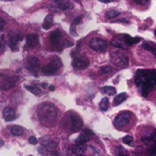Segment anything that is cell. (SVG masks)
Returning <instances> with one entry per match:
<instances>
[{"label": "cell", "instance_id": "cell-1", "mask_svg": "<svg viewBox=\"0 0 156 156\" xmlns=\"http://www.w3.org/2000/svg\"><path fill=\"white\" fill-rule=\"evenodd\" d=\"M135 84L142 87V94L146 97L151 90L156 88V69L144 70L140 69L135 75Z\"/></svg>", "mask_w": 156, "mask_h": 156}, {"label": "cell", "instance_id": "cell-2", "mask_svg": "<svg viewBox=\"0 0 156 156\" xmlns=\"http://www.w3.org/2000/svg\"><path fill=\"white\" fill-rule=\"evenodd\" d=\"M38 118L42 124L47 126L53 125L57 118L56 108L49 103L43 104L38 110Z\"/></svg>", "mask_w": 156, "mask_h": 156}, {"label": "cell", "instance_id": "cell-3", "mask_svg": "<svg viewBox=\"0 0 156 156\" xmlns=\"http://www.w3.org/2000/svg\"><path fill=\"white\" fill-rule=\"evenodd\" d=\"M62 67V61L59 58L54 57L52 60L46 64L42 69V73L46 76H51L58 73V69Z\"/></svg>", "mask_w": 156, "mask_h": 156}, {"label": "cell", "instance_id": "cell-4", "mask_svg": "<svg viewBox=\"0 0 156 156\" xmlns=\"http://www.w3.org/2000/svg\"><path fill=\"white\" fill-rule=\"evenodd\" d=\"M131 119H132V112L129 111H123L116 116L115 122H114L115 126L119 128L124 127L130 123Z\"/></svg>", "mask_w": 156, "mask_h": 156}, {"label": "cell", "instance_id": "cell-5", "mask_svg": "<svg viewBox=\"0 0 156 156\" xmlns=\"http://www.w3.org/2000/svg\"><path fill=\"white\" fill-rule=\"evenodd\" d=\"M111 56H112V60L115 64V66L120 67V68L127 67L129 63V59H128V57L125 56L123 53L120 51H114V52H112Z\"/></svg>", "mask_w": 156, "mask_h": 156}, {"label": "cell", "instance_id": "cell-6", "mask_svg": "<svg viewBox=\"0 0 156 156\" xmlns=\"http://www.w3.org/2000/svg\"><path fill=\"white\" fill-rule=\"evenodd\" d=\"M8 38H9V40H8L9 47L12 49V51H17L18 44L23 39L22 35L19 32H17V31L12 30V31L9 32V37Z\"/></svg>", "mask_w": 156, "mask_h": 156}, {"label": "cell", "instance_id": "cell-7", "mask_svg": "<svg viewBox=\"0 0 156 156\" xmlns=\"http://www.w3.org/2000/svg\"><path fill=\"white\" fill-rule=\"evenodd\" d=\"M39 66H40V62L39 59L36 57H29L27 59V63H26V68L28 71H30L31 73L35 74L37 76V71L39 69Z\"/></svg>", "mask_w": 156, "mask_h": 156}, {"label": "cell", "instance_id": "cell-8", "mask_svg": "<svg viewBox=\"0 0 156 156\" xmlns=\"http://www.w3.org/2000/svg\"><path fill=\"white\" fill-rule=\"evenodd\" d=\"M90 47L96 51H105L107 48V42L101 37H94L90 41Z\"/></svg>", "mask_w": 156, "mask_h": 156}, {"label": "cell", "instance_id": "cell-9", "mask_svg": "<svg viewBox=\"0 0 156 156\" xmlns=\"http://www.w3.org/2000/svg\"><path fill=\"white\" fill-rule=\"evenodd\" d=\"M70 120H71V131L73 133H76V132H79L81 127L83 126V121L81 119V117L76 113V112H71V115H70Z\"/></svg>", "mask_w": 156, "mask_h": 156}, {"label": "cell", "instance_id": "cell-10", "mask_svg": "<svg viewBox=\"0 0 156 156\" xmlns=\"http://www.w3.org/2000/svg\"><path fill=\"white\" fill-rule=\"evenodd\" d=\"M90 65V60L86 57H74L73 61H72V67L77 69H84L88 68Z\"/></svg>", "mask_w": 156, "mask_h": 156}, {"label": "cell", "instance_id": "cell-11", "mask_svg": "<svg viewBox=\"0 0 156 156\" xmlns=\"http://www.w3.org/2000/svg\"><path fill=\"white\" fill-rule=\"evenodd\" d=\"M49 39H50L51 45L54 48H60L61 45H63V43H62V33H61V31L59 29L54 30L50 34Z\"/></svg>", "mask_w": 156, "mask_h": 156}, {"label": "cell", "instance_id": "cell-12", "mask_svg": "<svg viewBox=\"0 0 156 156\" xmlns=\"http://www.w3.org/2000/svg\"><path fill=\"white\" fill-rule=\"evenodd\" d=\"M26 40H27V43H26L27 48H34L37 46H38V43H39L38 36L37 34H34V33L27 35Z\"/></svg>", "mask_w": 156, "mask_h": 156}, {"label": "cell", "instance_id": "cell-13", "mask_svg": "<svg viewBox=\"0 0 156 156\" xmlns=\"http://www.w3.org/2000/svg\"><path fill=\"white\" fill-rule=\"evenodd\" d=\"M17 80V77L16 76H8L5 80H2L1 83V90H7L14 87L15 82Z\"/></svg>", "mask_w": 156, "mask_h": 156}, {"label": "cell", "instance_id": "cell-14", "mask_svg": "<svg viewBox=\"0 0 156 156\" xmlns=\"http://www.w3.org/2000/svg\"><path fill=\"white\" fill-rule=\"evenodd\" d=\"M3 117L6 122H12L16 119V112L12 108L6 107L3 111Z\"/></svg>", "mask_w": 156, "mask_h": 156}, {"label": "cell", "instance_id": "cell-15", "mask_svg": "<svg viewBox=\"0 0 156 156\" xmlns=\"http://www.w3.org/2000/svg\"><path fill=\"white\" fill-rule=\"evenodd\" d=\"M123 39H124V42L128 45V46H132V45H134V44H137L141 41V37H132L130 35L128 34H124L123 35Z\"/></svg>", "mask_w": 156, "mask_h": 156}, {"label": "cell", "instance_id": "cell-16", "mask_svg": "<svg viewBox=\"0 0 156 156\" xmlns=\"http://www.w3.org/2000/svg\"><path fill=\"white\" fill-rule=\"evenodd\" d=\"M72 153L76 156H84L86 154V148L81 144H76L72 146Z\"/></svg>", "mask_w": 156, "mask_h": 156}, {"label": "cell", "instance_id": "cell-17", "mask_svg": "<svg viewBox=\"0 0 156 156\" xmlns=\"http://www.w3.org/2000/svg\"><path fill=\"white\" fill-rule=\"evenodd\" d=\"M52 24H53V15L52 14H48V15L46 16V17L44 19L42 27H43L44 29L48 30V29H49L51 27Z\"/></svg>", "mask_w": 156, "mask_h": 156}, {"label": "cell", "instance_id": "cell-18", "mask_svg": "<svg viewBox=\"0 0 156 156\" xmlns=\"http://www.w3.org/2000/svg\"><path fill=\"white\" fill-rule=\"evenodd\" d=\"M90 139V136H89L87 133H85L84 132L81 133V134H80L79 136H78V138L76 139V144H81V145H84Z\"/></svg>", "mask_w": 156, "mask_h": 156}, {"label": "cell", "instance_id": "cell-19", "mask_svg": "<svg viewBox=\"0 0 156 156\" xmlns=\"http://www.w3.org/2000/svg\"><path fill=\"white\" fill-rule=\"evenodd\" d=\"M126 99H127V93L122 92V93L118 94V95L115 97L114 101H113L114 106H119V105L122 104L124 101H126Z\"/></svg>", "mask_w": 156, "mask_h": 156}, {"label": "cell", "instance_id": "cell-20", "mask_svg": "<svg viewBox=\"0 0 156 156\" xmlns=\"http://www.w3.org/2000/svg\"><path fill=\"white\" fill-rule=\"evenodd\" d=\"M10 133L15 136H20L23 134L24 131H23L22 127H20L19 125H13L10 128Z\"/></svg>", "mask_w": 156, "mask_h": 156}, {"label": "cell", "instance_id": "cell-21", "mask_svg": "<svg viewBox=\"0 0 156 156\" xmlns=\"http://www.w3.org/2000/svg\"><path fill=\"white\" fill-rule=\"evenodd\" d=\"M101 92L103 94H107L110 96H113L116 94V89L112 86H105L101 89Z\"/></svg>", "mask_w": 156, "mask_h": 156}, {"label": "cell", "instance_id": "cell-22", "mask_svg": "<svg viewBox=\"0 0 156 156\" xmlns=\"http://www.w3.org/2000/svg\"><path fill=\"white\" fill-rule=\"evenodd\" d=\"M80 21H81V16H78L77 18L74 19L73 23H72L71 26H70V34L73 35L74 37H77V36H78V33L76 32L75 27H76V26H77L78 24H80Z\"/></svg>", "mask_w": 156, "mask_h": 156}, {"label": "cell", "instance_id": "cell-23", "mask_svg": "<svg viewBox=\"0 0 156 156\" xmlns=\"http://www.w3.org/2000/svg\"><path fill=\"white\" fill-rule=\"evenodd\" d=\"M109 105H110V103H109V98L104 97V98H102V100L100 102V109L102 112H106L109 109Z\"/></svg>", "mask_w": 156, "mask_h": 156}, {"label": "cell", "instance_id": "cell-24", "mask_svg": "<svg viewBox=\"0 0 156 156\" xmlns=\"http://www.w3.org/2000/svg\"><path fill=\"white\" fill-rule=\"evenodd\" d=\"M25 88H26V89H27L28 91H30L32 94H34V95H39V94L41 93V90H40V89H39V88H37V87L25 85Z\"/></svg>", "mask_w": 156, "mask_h": 156}, {"label": "cell", "instance_id": "cell-25", "mask_svg": "<svg viewBox=\"0 0 156 156\" xmlns=\"http://www.w3.org/2000/svg\"><path fill=\"white\" fill-rule=\"evenodd\" d=\"M143 48H145L146 50L151 51L152 53H154L156 56V44L152 45V44H149V43H144L143 44Z\"/></svg>", "mask_w": 156, "mask_h": 156}, {"label": "cell", "instance_id": "cell-26", "mask_svg": "<svg viewBox=\"0 0 156 156\" xmlns=\"http://www.w3.org/2000/svg\"><path fill=\"white\" fill-rule=\"evenodd\" d=\"M121 13L117 10H110L106 13V17L108 19H112V18H115L117 17Z\"/></svg>", "mask_w": 156, "mask_h": 156}, {"label": "cell", "instance_id": "cell-27", "mask_svg": "<svg viewBox=\"0 0 156 156\" xmlns=\"http://www.w3.org/2000/svg\"><path fill=\"white\" fill-rule=\"evenodd\" d=\"M74 6L71 3L69 2H66V3H62L58 5V8L61 10H69V9H72Z\"/></svg>", "mask_w": 156, "mask_h": 156}, {"label": "cell", "instance_id": "cell-28", "mask_svg": "<svg viewBox=\"0 0 156 156\" xmlns=\"http://www.w3.org/2000/svg\"><path fill=\"white\" fill-rule=\"evenodd\" d=\"M112 70V68L111 67V66H109V65H107V66H103V67H101V69H100V74H106V73H109V72H111Z\"/></svg>", "mask_w": 156, "mask_h": 156}, {"label": "cell", "instance_id": "cell-29", "mask_svg": "<svg viewBox=\"0 0 156 156\" xmlns=\"http://www.w3.org/2000/svg\"><path fill=\"white\" fill-rule=\"evenodd\" d=\"M122 141H123V143H124L125 144H127V145H132V144H133V136H131V135H126V136L123 137Z\"/></svg>", "mask_w": 156, "mask_h": 156}, {"label": "cell", "instance_id": "cell-30", "mask_svg": "<svg viewBox=\"0 0 156 156\" xmlns=\"http://www.w3.org/2000/svg\"><path fill=\"white\" fill-rule=\"evenodd\" d=\"M111 43H112V46H114V47H116V48H122V49L124 48V46H123L120 41H118L117 39H112Z\"/></svg>", "mask_w": 156, "mask_h": 156}, {"label": "cell", "instance_id": "cell-31", "mask_svg": "<svg viewBox=\"0 0 156 156\" xmlns=\"http://www.w3.org/2000/svg\"><path fill=\"white\" fill-rule=\"evenodd\" d=\"M40 142L42 143V145H44L45 147L51 142V140L48 138V137H47V136H45V137H41L40 138Z\"/></svg>", "mask_w": 156, "mask_h": 156}, {"label": "cell", "instance_id": "cell-32", "mask_svg": "<svg viewBox=\"0 0 156 156\" xmlns=\"http://www.w3.org/2000/svg\"><path fill=\"white\" fill-rule=\"evenodd\" d=\"M57 146H58V144L57 143H55V142H50L47 146H46V148L48 149V150H54V149H56L57 148Z\"/></svg>", "mask_w": 156, "mask_h": 156}, {"label": "cell", "instance_id": "cell-33", "mask_svg": "<svg viewBox=\"0 0 156 156\" xmlns=\"http://www.w3.org/2000/svg\"><path fill=\"white\" fill-rule=\"evenodd\" d=\"M148 154L150 156H156V144L153 145L150 149H148Z\"/></svg>", "mask_w": 156, "mask_h": 156}, {"label": "cell", "instance_id": "cell-34", "mask_svg": "<svg viewBox=\"0 0 156 156\" xmlns=\"http://www.w3.org/2000/svg\"><path fill=\"white\" fill-rule=\"evenodd\" d=\"M28 142H29V144H32V145H36V144L38 143L37 139L35 136H30V137L28 138Z\"/></svg>", "mask_w": 156, "mask_h": 156}, {"label": "cell", "instance_id": "cell-35", "mask_svg": "<svg viewBox=\"0 0 156 156\" xmlns=\"http://www.w3.org/2000/svg\"><path fill=\"white\" fill-rule=\"evenodd\" d=\"M0 20H1V21H0V23H1L0 30H1V31H3V30H4V28H5V21L4 20V18H1Z\"/></svg>", "mask_w": 156, "mask_h": 156}, {"label": "cell", "instance_id": "cell-36", "mask_svg": "<svg viewBox=\"0 0 156 156\" xmlns=\"http://www.w3.org/2000/svg\"><path fill=\"white\" fill-rule=\"evenodd\" d=\"M136 4H138V5H144V4H145L148 0H133Z\"/></svg>", "mask_w": 156, "mask_h": 156}, {"label": "cell", "instance_id": "cell-37", "mask_svg": "<svg viewBox=\"0 0 156 156\" xmlns=\"http://www.w3.org/2000/svg\"><path fill=\"white\" fill-rule=\"evenodd\" d=\"M117 156H128V155H127V154H126L125 152L122 151V152H119V153L117 154Z\"/></svg>", "mask_w": 156, "mask_h": 156}, {"label": "cell", "instance_id": "cell-38", "mask_svg": "<svg viewBox=\"0 0 156 156\" xmlns=\"http://www.w3.org/2000/svg\"><path fill=\"white\" fill-rule=\"evenodd\" d=\"M100 2H101V3H105V4H108V3H111V2H112V1H114V0H99Z\"/></svg>", "mask_w": 156, "mask_h": 156}, {"label": "cell", "instance_id": "cell-39", "mask_svg": "<svg viewBox=\"0 0 156 156\" xmlns=\"http://www.w3.org/2000/svg\"><path fill=\"white\" fill-rule=\"evenodd\" d=\"M119 22H122V23H126V24H130V22H129V20H127V19H120V20H118Z\"/></svg>", "mask_w": 156, "mask_h": 156}, {"label": "cell", "instance_id": "cell-40", "mask_svg": "<svg viewBox=\"0 0 156 156\" xmlns=\"http://www.w3.org/2000/svg\"><path fill=\"white\" fill-rule=\"evenodd\" d=\"M49 90L53 91V90H55V87H54V86H50V87H49Z\"/></svg>", "mask_w": 156, "mask_h": 156}, {"label": "cell", "instance_id": "cell-41", "mask_svg": "<svg viewBox=\"0 0 156 156\" xmlns=\"http://www.w3.org/2000/svg\"><path fill=\"white\" fill-rule=\"evenodd\" d=\"M42 86H43L44 88H46V87H47V83H42Z\"/></svg>", "mask_w": 156, "mask_h": 156}, {"label": "cell", "instance_id": "cell-42", "mask_svg": "<svg viewBox=\"0 0 156 156\" xmlns=\"http://www.w3.org/2000/svg\"><path fill=\"white\" fill-rule=\"evenodd\" d=\"M54 1H59V0H54Z\"/></svg>", "mask_w": 156, "mask_h": 156}, {"label": "cell", "instance_id": "cell-43", "mask_svg": "<svg viewBox=\"0 0 156 156\" xmlns=\"http://www.w3.org/2000/svg\"><path fill=\"white\" fill-rule=\"evenodd\" d=\"M155 36H156V30H155Z\"/></svg>", "mask_w": 156, "mask_h": 156}, {"label": "cell", "instance_id": "cell-44", "mask_svg": "<svg viewBox=\"0 0 156 156\" xmlns=\"http://www.w3.org/2000/svg\"><path fill=\"white\" fill-rule=\"evenodd\" d=\"M29 156H33V155H29Z\"/></svg>", "mask_w": 156, "mask_h": 156}, {"label": "cell", "instance_id": "cell-45", "mask_svg": "<svg viewBox=\"0 0 156 156\" xmlns=\"http://www.w3.org/2000/svg\"></svg>", "mask_w": 156, "mask_h": 156}]
</instances>
